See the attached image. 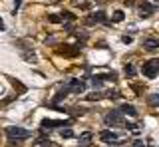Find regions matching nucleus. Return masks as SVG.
I'll use <instances>...</instances> for the list:
<instances>
[{"instance_id": "nucleus-1", "label": "nucleus", "mask_w": 159, "mask_h": 147, "mask_svg": "<svg viewBox=\"0 0 159 147\" xmlns=\"http://www.w3.org/2000/svg\"><path fill=\"white\" fill-rule=\"evenodd\" d=\"M6 137H8V143H20L22 139L30 137V131L22 129V127H6Z\"/></svg>"}, {"instance_id": "nucleus-2", "label": "nucleus", "mask_w": 159, "mask_h": 147, "mask_svg": "<svg viewBox=\"0 0 159 147\" xmlns=\"http://www.w3.org/2000/svg\"><path fill=\"white\" fill-rule=\"evenodd\" d=\"M141 74L145 78H149V80H151V78H155L157 74H159V58H155V60H149V62H145L141 66Z\"/></svg>"}, {"instance_id": "nucleus-3", "label": "nucleus", "mask_w": 159, "mask_h": 147, "mask_svg": "<svg viewBox=\"0 0 159 147\" xmlns=\"http://www.w3.org/2000/svg\"><path fill=\"white\" fill-rule=\"evenodd\" d=\"M58 54H62V56H78L80 54V48H74V46H60L58 48Z\"/></svg>"}, {"instance_id": "nucleus-4", "label": "nucleus", "mask_w": 159, "mask_h": 147, "mask_svg": "<svg viewBox=\"0 0 159 147\" xmlns=\"http://www.w3.org/2000/svg\"><path fill=\"white\" fill-rule=\"evenodd\" d=\"M153 12H155V8H153L149 2H143L141 6H139V14H141V18H149Z\"/></svg>"}, {"instance_id": "nucleus-5", "label": "nucleus", "mask_w": 159, "mask_h": 147, "mask_svg": "<svg viewBox=\"0 0 159 147\" xmlns=\"http://www.w3.org/2000/svg\"><path fill=\"white\" fill-rule=\"evenodd\" d=\"M84 87H86V84H84L82 80H72V82L68 84V90H70V91H76V94L84 91Z\"/></svg>"}, {"instance_id": "nucleus-6", "label": "nucleus", "mask_w": 159, "mask_h": 147, "mask_svg": "<svg viewBox=\"0 0 159 147\" xmlns=\"http://www.w3.org/2000/svg\"><path fill=\"white\" fill-rule=\"evenodd\" d=\"M99 139L106 141V143H111V141H117V135L113 133V131L106 129V131H102V133H99Z\"/></svg>"}, {"instance_id": "nucleus-7", "label": "nucleus", "mask_w": 159, "mask_h": 147, "mask_svg": "<svg viewBox=\"0 0 159 147\" xmlns=\"http://www.w3.org/2000/svg\"><path fill=\"white\" fill-rule=\"evenodd\" d=\"M121 121V115H119V111H111V114H107L106 115V123L107 125H116Z\"/></svg>"}, {"instance_id": "nucleus-8", "label": "nucleus", "mask_w": 159, "mask_h": 147, "mask_svg": "<svg viewBox=\"0 0 159 147\" xmlns=\"http://www.w3.org/2000/svg\"><path fill=\"white\" fill-rule=\"evenodd\" d=\"M143 48H145V50H157L159 40H155V38H145V40H143Z\"/></svg>"}, {"instance_id": "nucleus-9", "label": "nucleus", "mask_w": 159, "mask_h": 147, "mask_svg": "<svg viewBox=\"0 0 159 147\" xmlns=\"http://www.w3.org/2000/svg\"><path fill=\"white\" fill-rule=\"evenodd\" d=\"M92 139H93V135L89 133V131L88 133H82L80 135V147H89L92 145Z\"/></svg>"}, {"instance_id": "nucleus-10", "label": "nucleus", "mask_w": 159, "mask_h": 147, "mask_svg": "<svg viewBox=\"0 0 159 147\" xmlns=\"http://www.w3.org/2000/svg\"><path fill=\"white\" fill-rule=\"evenodd\" d=\"M64 125V121H54V119H44L42 121V129H54V127Z\"/></svg>"}, {"instance_id": "nucleus-11", "label": "nucleus", "mask_w": 159, "mask_h": 147, "mask_svg": "<svg viewBox=\"0 0 159 147\" xmlns=\"http://www.w3.org/2000/svg\"><path fill=\"white\" fill-rule=\"evenodd\" d=\"M121 114L135 117V115H137V111H135V107H133V105H129V104H123V105H121Z\"/></svg>"}, {"instance_id": "nucleus-12", "label": "nucleus", "mask_w": 159, "mask_h": 147, "mask_svg": "<svg viewBox=\"0 0 159 147\" xmlns=\"http://www.w3.org/2000/svg\"><path fill=\"white\" fill-rule=\"evenodd\" d=\"M106 20V14L103 12H98V14H93L92 18H89V24H96V22H103Z\"/></svg>"}, {"instance_id": "nucleus-13", "label": "nucleus", "mask_w": 159, "mask_h": 147, "mask_svg": "<svg viewBox=\"0 0 159 147\" xmlns=\"http://www.w3.org/2000/svg\"><path fill=\"white\" fill-rule=\"evenodd\" d=\"M50 143H52V141H50V139H38L36 143H34V147H48Z\"/></svg>"}, {"instance_id": "nucleus-14", "label": "nucleus", "mask_w": 159, "mask_h": 147, "mask_svg": "<svg viewBox=\"0 0 159 147\" xmlns=\"http://www.w3.org/2000/svg\"><path fill=\"white\" fill-rule=\"evenodd\" d=\"M149 104H151V105H159V94L149 96Z\"/></svg>"}, {"instance_id": "nucleus-15", "label": "nucleus", "mask_w": 159, "mask_h": 147, "mask_svg": "<svg viewBox=\"0 0 159 147\" xmlns=\"http://www.w3.org/2000/svg\"><path fill=\"white\" fill-rule=\"evenodd\" d=\"M121 20H123V12L117 10L116 14H113V22H121Z\"/></svg>"}, {"instance_id": "nucleus-16", "label": "nucleus", "mask_w": 159, "mask_h": 147, "mask_svg": "<svg viewBox=\"0 0 159 147\" xmlns=\"http://www.w3.org/2000/svg\"><path fill=\"white\" fill-rule=\"evenodd\" d=\"M125 74H127V76H129V78H131V76H133V74H135V68H133V66H131V64H127V66H125Z\"/></svg>"}, {"instance_id": "nucleus-17", "label": "nucleus", "mask_w": 159, "mask_h": 147, "mask_svg": "<svg viewBox=\"0 0 159 147\" xmlns=\"http://www.w3.org/2000/svg\"><path fill=\"white\" fill-rule=\"evenodd\" d=\"M72 135H74L72 129H62V137H72Z\"/></svg>"}]
</instances>
